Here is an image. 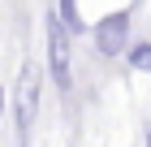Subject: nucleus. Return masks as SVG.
<instances>
[{
	"label": "nucleus",
	"instance_id": "7ed1b4c3",
	"mask_svg": "<svg viewBox=\"0 0 151 147\" xmlns=\"http://www.w3.org/2000/svg\"><path fill=\"white\" fill-rule=\"evenodd\" d=\"M35 100H39V74H35V69H26V74H22V87H17V125H22V134H30Z\"/></svg>",
	"mask_w": 151,
	"mask_h": 147
},
{
	"label": "nucleus",
	"instance_id": "0eeeda50",
	"mask_svg": "<svg viewBox=\"0 0 151 147\" xmlns=\"http://www.w3.org/2000/svg\"><path fill=\"white\" fill-rule=\"evenodd\" d=\"M142 138H147V143H151V125H147V134H142Z\"/></svg>",
	"mask_w": 151,
	"mask_h": 147
},
{
	"label": "nucleus",
	"instance_id": "423d86ee",
	"mask_svg": "<svg viewBox=\"0 0 151 147\" xmlns=\"http://www.w3.org/2000/svg\"><path fill=\"white\" fill-rule=\"evenodd\" d=\"M0 117H4V87H0Z\"/></svg>",
	"mask_w": 151,
	"mask_h": 147
},
{
	"label": "nucleus",
	"instance_id": "39448f33",
	"mask_svg": "<svg viewBox=\"0 0 151 147\" xmlns=\"http://www.w3.org/2000/svg\"><path fill=\"white\" fill-rule=\"evenodd\" d=\"M56 17L65 22L69 35H82V30H86V22H82V13H78V0H56Z\"/></svg>",
	"mask_w": 151,
	"mask_h": 147
},
{
	"label": "nucleus",
	"instance_id": "20e7f679",
	"mask_svg": "<svg viewBox=\"0 0 151 147\" xmlns=\"http://www.w3.org/2000/svg\"><path fill=\"white\" fill-rule=\"evenodd\" d=\"M125 61H129V69H138V74H151V39H129V48H125Z\"/></svg>",
	"mask_w": 151,
	"mask_h": 147
},
{
	"label": "nucleus",
	"instance_id": "f257e3e1",
	"mask_svg": "<svg viewBox=\"0 0 151 147\" xmlns=\"http://www.w3.org/2000/svg\"><path fill=\"white\" fill-rule=\"evenodd\" d=\"M43 35H47V78H52V87L60 95H69L73 91V48H69L73 35L65 30V22L56 17V9H47Z\"/></svg>",
	"mask_w": 151,
	"mask_h": 147
},
{
	"label": "nucleus",
	"instance_id": "f03ea898",
	"mask_svg": "<svg viewBox=\"0 0 151 147\" xmlns=\"http://www.w3.org/2000/svg\"><path fill=\"white\" fill-rule=\"evenodd\" d=\"M91 39H95V52L99 56H125V48H129V13L116 9L108 17H99L91 26Z\"/></svg>",
	"mask_w": 151,
	"mask_h": 147
}]
</instances>
